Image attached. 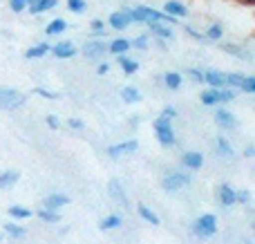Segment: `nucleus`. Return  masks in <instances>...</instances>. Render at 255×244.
<instances>
[{
    "mask_svg": "<svg viewBox=\"0 0 255 244\" xmlns=\"http://www.w3.org/2000/svg\"><path fill=\"white\" fill-rule=\"evenodd\" d=\"M136 211H139V215H141V218H143L145 222H150V224H152V227H157V224H159V218H157V215H154L152 211H150L145 204H139V206H136Z\"/></svg>",
    "mask_w": 255,
    "mask_h": 244,
    "instance_id": "25",
    "label": "nucleus"
},
{
    "mask_svg": "<svg viewBox=\"0 0 255 244\" xmlns=\"http://www.w3.org/2000/svg\"><path fill=\"white\" fill-rule=\"evenodd\" d=\"M249 200H251V193H249V191H240V193H235V202H242V204H247Z\"/></svg>",
    "mask_w": 255,
    "mask_h": 244,
    "instance_id": "41",
    "label": "nucleus"
},
{
    "mask_svg": "<svg viewBox=\"0 0 255 244\" xmlns=\"http://www.w3.org/2000/svg\"><path fill=\"white\" fill-rule=\"evenodd\" d=\"M150 25V31H152L154 36H159L161 40H172V29L166 25H161V22H148Z\"/></svg>",
    "mask_w": 255,
    "mask_h": 244,
    "instance_id": "14",
    "label": "nucleus"
},
{
    "mask_svg": "<svg viewBox=\"0 0 255 244\" xmlns=\"http://www.w3.org/2000/svg\"><path fill=\"white\" fill-rule=\"evenodd\" d=\"M27 7H29V2H27V0H9V9H11V11H16V13L25 11Z\"/></svg>",
    "mask_w": 255,
    "mask_h": 244,
    "instance_id": "35",
    "label": "nucleus"
},
{
    "mask_svg": "<svg viewBox=\"0 0 255 244\" xmlns=\"http://www.w3.org/2000/svg\"><path fill=\"white\" fill-rule=\"evenodd\" d=\"M121 97H124L126 103L141 101V94H139V90H136V88H124V90H121Z\"/></svg>",
    "mask_w": 255,
    "mask_h": 244,
    "instance_id": "31",
    "label": "nucleus"
},
{
    "mask_svg": "<svg viewBox=\"0 0 255 244\" xmlns=\"http://www.w3.org/2000/svg\"><path fill=\"white\" fill-rule=\"evenodd\" d=\"M215 143H217V152H220L222 157H233V148H231V143L226 137H217Z\"/></svg>",
    "mask_w": 255,
    "mask_h": 244,
    "instance_id": "26",
    "label": "nucleus"
},
{
    "mask_svg": "<svg viewBox=\"0 0 255 244\" xmlns=\"http://www.w3.org/2000/svg\"><path fill=\"white\" fill-rule=\"evenodd\" d=\"M27 2H29V4H31V2H36V0H27Z\"/></svg>",
    "mask_w": 255,
    "mask_h": 244,
    "instance_id": "51",
    "label": "nucleus"
},
{
    "mask_svg": "<svg viewBox=\"0 0 255 244\" xmlns=\"http://www.w3.org/2000/svg\"><path fill=\"white\" fill-rule=\"evenodd\" d=\"M244 81V74H226V85H231V88H240Z\"/></svg>",
    "mask_w": 255,
    "mask_h": 244,
    "instance_id": "37",
    "label": "nucleus"
},
{
    "mask_svg": "<svg viewBox=\"0 0 255 244\" xmlns=\"http://www.w3.org/2000/svg\"><path fill=\"white\" fill-rule=\"evenodd\" d=\"M136 148H139V143H136L134 139H130V141H124V143H117V146H110V148H108V155H110L112 159H117V157L128 155V152L136 150Z\"/></svg>",
    "mask_w": 255,
    "mask_h": 244,
    "instance_id": "5",
    "label": "nucleus"
},
{
    "mask_svg": "<svg viewBox=\"0 0 255 244\" xmlns=\"http://www.w3.org/2000/svg\"><path fill=\"white\" fill-rule=\"evenodd\" d=\"M130 47H132L130 40H126V38H117V40H112L110 47H108V49H110L112 54H126Z\"/></svg>",
    "mask_w": 255,
    "mask_h": 244,
    "instance_id": "23",
    "label": "nucleus"
},
{
    "mask_svg": "<svg viewBox=\"0 0 255 244\" xmlns=\"http://www.w3.org/2000/svg\"><path fill=\"white\" fill-rule=\"evenodd\" d=\"M108 70H110V65H108V63H101V65H99V74H108Z\"/></svg>",
    "mask_w": 255,
    "mask_h": 244,
    "instance_id": "47",
    "label": "nucleus"
},
{
    "mask_svg": "<svg viewBox=\"0 0 255 244\" xmlns=\"http://www.w3.org/2000/svg\"><path fill=\"white\" fill-rule=\"evenodd\" d=\"M49 52V45L47 43H40V45H34V47H29L25 52V56L29 58V61H34V58H40V56H45V54Z\"/></svg>",
    "mask_w": 255,
    "mask_h": 244,
    "instance_id": "21",
    "label": "nucleus"
},
{
    "mask_svg": "<svg viewBox=\"0 0 255 244\" xmlns=\"http://www.w3.org/2000/svg\"><path fill=\"white\" fill-rule=\"evenodd\" d=\"M188 182H190L188 175H184V173H175V175H168V177L163 179V188L172 193V191H179V188H184Z\"/></svg>",
    "mask_w": 255,
    "mask_h": 244,
    "instance_id": "4",
    "label": "nucleus"
},
{
    "mask_svg": "<svg viewBox=\"0 0 255 244\" xmlns=\"http://www.w3.org/2000/svg\"><path fill=\"white\" fill-rule=\"evenodd\" d=\"M7 213H9V218H13V220H27L31 215V211L25 209V206H11Z\"/></svg>",
    "mask_w": 255,
    "mask_h": 244,
    "instance_id": "28",
    "label": "nucleus"
},
{
    "mask_svg": "<svg viewBox=\"0 0 255 244\" xmlns=\"http://www.w3.org/2000/svg\"><path fill=\"white\" fill-rule=\"evenodd\" d=\"M56 2L58 0H36V2H31L27 9H29L31 13H45V11H49L52 7H56Z\"/></svg>",
    "mask_w": 255,
    "mask_h": 244,
    "instance_id": "16",
    "label": "nucleus"
},
{
    "mask_svg": "<svg viewBox=\"0 0 255 244\" xmlns=\"http://www.w3.org/2000/svg\"><path fill=\"white\" fill-rule=\"evenodd\" d=\"M154 132H157V139L161 146H175V132L170 128V119L166 117H159L154 121Z\"/></svg>",
    "mask_w": 255,
    "mask_h": 244,
    "instance_id": "2",
    "label": "nucleus"
},
{
    "mask_svg": "<svg viewBox=\"0 0 255 244\" xmlns=\"http://www.w3.org/2000/svg\"><path fill=\"white\" fill-rule=\"evenodd\" d=\"M215 121L220 128H235V117L229 110H217L215 112Z\"/></svg>",
    "mask_w": 255,
    "mask_h": 244,
    "instance_id": "13",
    "label": "nucleus"
},
{
    "mask_svg": "<svg viewBox=\"0 0 255 244\" xmlns=\"http://www.w3.org/2000/svg\"><path fill=\"white\" fill-rule=\"evenodd\" d=\"M240 90H244V92H255V76H247L244 74V81H242V85H240Z\"/></svg>",
    "mask_w": 255,
    "mask_h": 244,
    "instance_id": "36",
    "label": "nucleus"
},
{
    "mask_svg": "<svg viewBox=\"0 0 255 244\" xmlns=\"http://www.w3.org/2000/svg\"><path fill=\"white\" fill-rule=\"evenodd\" d=\"M119 65H121V70H124L126 74H134V72L139 70V63L132 61V58H128V56H124V54H119Z\"/></svg>",
    "mask_w": 255,
    "mask_h": 244,
    "instance_id": "22",
    "label": "nucleus"
},
{
    "mask_svg": "<svg viewBox=\"0 0 255 244\" xmlns=\"http://www.w3.org/2000/svg\"><path fill=\"white\" fill-rule=\"evenodd\" d=\"M47 125H49L52 130H58V128H61V123H58V119H56L54 115H49V117H47Z\"/></svg>",
    "mask_w": 255,
    "mask_h": 244,
    "instance_id": "43",
    "label": "nucleus"
},
{
    "mask_svg": "<svg viewBox=\"0 0 255 244\" xmlns=\"http://www.w3.org/2000/svg\"><path fill=\"white\" fill-rule=\"evenodd\" d=\"M92 31H103V22L101 20H92Z\"/></svg>",
    "mask_w": 255,
    "mask_h": 244,
    "instance_id": "46",
    "label": "nucleus"
},
{
    "mask_svg": "<svg viewBox=\"0 0 255 244\" xmlns=\"http://www.w3.org/2000/svg\"><path fill=\"white\" fill-rule=\"evenodd\" d=\"M18 179H20V173H16V170H4V173H0V188L13 186Z\"/></svg>",
    "mask_w": 255,
    "mask_h": 244,
    "instance_id": "18",
    "label": "nucleus"
},
{
    "mask_svg": "<svg viewBox=\"0 0 255 244\" xmlns=\"http://www.w3.org/2000/svg\"><path fill=\"white\" fill-rule=\"evenodd\" d=\"M204 81H206L211 88H224V85H226V74H224V72L208 70V72H204Z\"/></svg>",
    "mask_w": 255,
    "mask_h": 244,
    "instance_id": "7",
    "label": "nucleus"
},
{
    "mask_svg": "<svg viewBox=\"0 0 255 244\" xmlns=\"http://www.w3.org/2000/svg\"><path fill=\"white\" fill-rule=\"evenodd\" d=\"M163 13H168V16H172V18H186L188 16V9L184 7V2L168 0V2L163 4Z\"/></svg>",
    "mask_w": 255,
    "mask_h": 244,
    "instance_id": "6",
    "label": "nucleus"
},
{
    "mask_svg": "<svg viewBox=\"0 0 255 244\" xmlns=\"http://www.w3.org/2000/svg\"><path fill=\"white\" fill-rule=\"evenodd\" d=\"M4 231H7L11 238H22V236H25V229L18 227V224H13V222H7V224H4Z\"/></svg>",
    "mask_w": 255,
    "mask_h": 244,
    "instance_id": "33",
    "label": "nucleus"
},
{
    "mask_svg": "<svg viewBox=\"0 0 255 244\" xmlns=\"http://www.w3.org/2000/svg\"><path fill=\"white\" fill-rule=\"evenodd\" d=\"M121 227V218L119 215H108V218H103L101 222V229L103 231H110V229H119Z\"/></svg>",
    "mask_w": 255,
    "mask_h": 244,
    "instance_id": "32",
    "label": "nucleus"
},
{
    "mask_svg": "<svg viewBox=\"0 0 255 244\" xmlns=\"http://www.w3.org/2000/svg\"><path fill=\"white\" fill-rule=\"evenodd\" d=\"M130 45H132V47H136V49H145V47H148V36H145V34L136 36L134 40H130Z\"/></svg>",
    "mask_w": 255,
    "mask_h": 244,
    "instance_id": "38",
    "label": "nucleus"
},
{
    "mask_svg": "<svg viewBox=\"0 0 255 244\" xmlns=\"http://www.w3.org/2000/svg\"><path fill=\"white\" fill-rule=\"evenodd\" d=\"M38 218L43 220V222H49V224L61 222V215H58L56 211H52V209H43V211H38Z\"/></svg>",
    "mask_w": 255,
    "mask_h": 244,
    "instance_id": "29",
    "label": "nucleus"
},
{
    "mask_svg": "<svg viewBox=\"0 0 255 244\" xmlns=\"http://www.w3.org/2000/svg\"><path fill=\"white\" fill-rule=\"evenodd\" d=\"M242 244H253V242H251V240H244V242H242Z\"/></svg>",
    "mask_w": 255,
    "mask_h": 244,
    "instance_id": "50",
    "label": "nucleus"
},
{
    "mask_svg": "<svg viewBox=\"0 0 255 244\" xmlns=\"http://www.w3.org/2000/svg\"><path fill=\"white\" fill-rule=\"evenodd\" d=\"M163 81H166V88L179 90V88H181V81H184V76L177 74V72H168V74L163 76Z\"/></svg>",
    "mask_w": 255,
    "mask_h": 244,
    "instance_id": "24",
    "label": "nucleus"
},
{
    "mask_svg": "<svg viewBox=\"0 0 255 244\" xmlns=\"http://www.w3.org/2000/svg\"><path fill=\"white\" fill-rule=\"evenodd\" d=\"M181 161H184V166H188V168L197 170V168H202V164H204V157H202V152H195V150H190V152H184V157H181Z\"/></svg>",
    "mask_w": 255,
    "mask_h": 244,
    "instance_id": "8",
    "label": "nucleus"
},
{
    "mask_svg": "<svg viewBox=\"0 0 255 244\" xmlns=\"http://www.w3.org/2000/svg\"><path fill=\"white\" fill-rule=\"evenodd\" d=\"M70 128L81 130V128H83V121H81V119H70Z\"/></svg>",
    "mask_w": 255,
    "mask_h": 244,
    "instance_id": "45",
    "label": "nucleus"
},
{
    "mask_svg": "<svg viewBox=\"0 0 255 244\" xmlns=\"http://www.w3.org/2000/svg\"><path fill=\"white\" fill-rule=\"evenodd\" d=\"M188 74H190V76H193V79H195V81H197V83H202V81H204V72L195 70V67H190V70H188Z\"/></svg>",
    "mask_w": 255,
    "mask_h": 244,
    "instance_id": "42",
    "label": "nucleus"
},
{
    "mask_svg": "<svg viewBox=\"0 0 255 244\" xmlns=\"http://www.w3.org/2000/svg\"><path fill=\"white\" fill-rule=\"evenodd\" d=\"M106 49H108V47L101 43V40H92V43H88V45L83 47V54H85L88 58H99L103 52H106Z\"/></svg>",
    "mask_w": 255,
    "mask_h": 244,
    "instance_id": "10",
    "label": "nucleus"
},
{
    "mask_svg": "<svg viewBox=\"0 0 255 244\" xmlns=\"http://www.w3.org/2000/svg\"><path fill=\"white\" fill-rule=\"evenodd\" d=\"M110 195H112V197H117V200L121 202V206H126V209H130V204H128V200H126V193H124V188H121V184L117 182V179H112V182H110Z\"/></svg>",
    "mask_w": 255,
    "mask_h": 244,
    "instance_id": "19",
    "label": "nucleus"
},
{
    "mask_svg": "<svg viewBox=\"0 0 255 244\" xmlns=\"http://www.w3.org/2000/svg\"><path fill=\"white\" fill-rule=\"evenodd\" d=\"M67 29V22L63 20V18H54L52 22H49L47 27H45V31H47V36H56V34H63V31Z\"/></svg>",
    "mask_w": 255,
    "mask_h": 244,
    "instance_id": "20",
    "label": "nucleus"
},
{
    "mask_svg": "<svg viewBox=\"0 0 255 244\" xmlns=\"http://www.w3.org/2000/svg\"><path fill=\"white\" fill-rule=\"evenodd\" d=\"M25 103V94H20L13 88H0V108L4 110H16Z\"/></svg>",
    "mask_w": 255,
    "mask_h": 244,
    "instance_id": "1",
    "label": "nucleus"
},
{
    "mask_svg": "<svg viewBox=\"0 0 255 244\" xmlns=\"http://www.w3.org/2000/svg\"><path fill=\"white\" fill-rule=\"evenodd\" d=\"M215 231H217V220H215V215H211V213L202 215V218L195 222V233L202 238L215 236Z\"/></svg>",
    "mask_w": 255,
    "mask_h": 244,
    "instance_id": "3",
    "label": "nucleus"
},
{
    "mask_svg": "<svg viewBox=\"0 0 255 244\" xmlns=\"http://www.w3.org/2000/svg\"><path fill=\"white\" fill-rule=\"evenodd\" d=\"M220 47L224 49V52L233 54V56H242V58H249V52L244 47H240V45H229V43H220Z\"/></svg>",
    "mask_w": 255,
    "mask_h": 244,
    "instance_id": "27",
    "label": "nucleus"
},
{
    "mask_svg": "<svg viewBox=\"0 0 255 244\" xmlns=\"http://www.w3.org/2000/svg\"><path fill=\"white\" fill-rule=\"evenodd\" d=\"M34 92H36V94H40V97H45V99H52V101H54V99H58V94H56V92H49V90H43V88H36Z\"/></svg>",
    "mask_w": 255,
    "mask_h": 244,
    "instance_id": "40",
    "label": "nucleus"
},
{
    "mask_svg": "<svg viewBox=\"0 0 255 244\" xmlns=\"http://www.w3.org/2000/svg\"><path fill=\"white\" fill-rule=\"evenodd\" d=\"M67 9L74 13H83L88 9V4H85V0H67Z\"/></svg>",
    "mask_w": 255,
    "mask_h": 244,
    "instance_id": "34",
    "label": "nucleus"
},
{
    "mask_svg": "<svg viewBox=\"0 0 255 244\" xmlns=\"http://www.w3.org/2000/svg\"><path fill=\"white\" fill-rule=\"evenodd\" d=\"M65 204H70V197H65V195H58V193H54V195L45 197V209L58 211V209H61V206H65Z\"/></svg>",
    "mask_w": 255,
    "mask_h": 244,
    "instance_id": "9",
    "label": "nucleus"
},
{
    "mask_svg": "<svg viewBox=\"0 0 255 244\" xmlns=\"http://www.w3.org/2000/svg\"><path fill=\"white\" fill-rule=\"evenodd\" d=\"M110 25L115 29H126L130 25V18H128L126 11H115V13H110Z\"/></svg>",
    "mask_w": 255,
    "mask_h": 244,
    "instance_id": "17",
    "label": "nucleus"
},
{
    "mask_svg": "<svg viewBox=\"0 0 255 244\" xmlns=\"http://www.w3.org/2000/svg\"><path fill=\"white\" fill-rule=\"evenodd\" d=\"M222 34H224V29H222V25H220V22H213V25L206 29V34H204V38H208V40H220V38H222Z\"/></svg>",
    "mask_w": 255,
    "mask_h": 244,
    "instance_id": "30",
    "label": "nucleus"
},
{
    "mask_svg": "<svg viewBox=\"0 0 255 244\" xmlns=\"http://www.w3.org/2000/svg\"><path fill=\"white\" fill-rule=\"evenodd\" d=\"M217 195H220V204H224V206L235 204V191L229 186V184H222L220 191H217Z\"/></svg>",
    "mask_w": 255,
    "mask_h": 244,
    "instance_id": "11",
    "label": "nucleus"
},
{
    "mask_svg": "<svg viewBox=\"0 0 255 244\" xmlns=\"http://www.w3.org/2000/svg\"><path fill=\"white\" fill-rule=\"evenodd\" d=\"M161 117H166V119H172V117H177V110H175V108H170V106H168V108H163Z\"/></svg>",
    "mask_w": 255,
    "mask_h": 244,
    "instance_id": "44",
    "label": "nucleus"
},
{
    "mask_svg": "<svg viewBox=\"0 0 255 244\" xmlns=\"http://www.w3.org/2000/svg\"><path fill=\"white\" fill-rule=\"evenodd\" d=\"M233 99H235L233 90H222L220 88V103H229V101H233Z\"/></svg>",
    "mask_w": 255,
    "mask_h": 244,
    "instance_id": "39",
    "label": "nucleus"
},
{
    "mask_svg": "<svg viewBox=\"0 0 255 244\" xmlns=\"http://www.w3.org/2000/svg\"><path fill=\"white\" fill-rule=\"evenodd\" d=\"M238 2H242V4H253L255 0H238Z\"/></svg>",
    "mask_w": 255,
    "mask_h": 244,
    "instance_id": "49",
    "label": "nucleus"
},
{
    "mask_svg": "<svg viewBox=\"0 0 255 244\" xmlns=\"http://www.w3.org/2000/svg\"><path fill=\"white\" fill-rule=\"evenodd\" d=\"M199 99H202L204 106H217V103H220V88L204 90V92L199 94Z\"/></svg>",
    "mask_w": 255,
    "mask_h": 244,
    "instance_id": "15",
    "label": "nucleus"
},
{
    "mask_svg": "<svg viewBox=\"0 0 255 244\" xmlns=\"http://www.w3.org/2000/svg\"><path fill=\"white\" fill-rule=\"evenodd\" d=\"M54 52V56L56 58H72V56H76V47H72V43H58L56 47L52 49Z\"/></svg>",
    "mask_w": 255,
    "mask_h": 244,
    "instance_id": "12",
    "label": "nucleus"
},
{
    "mask_svg": "<svg viewBox=\"0 0 255 244\" xmlns=\"http://www.w3.org/2000/svg\"><path fill=\"white\" fill-rule=\"evenodd\" d=\"M244 155H247V157H253V155H255V148H253V146H247V150H244Z\"/></svg>",
    "mask_w": 255,
    "mask_h": 244,
    "instance_id": "48",
    "label": "nucleus"
}]
</instances>
